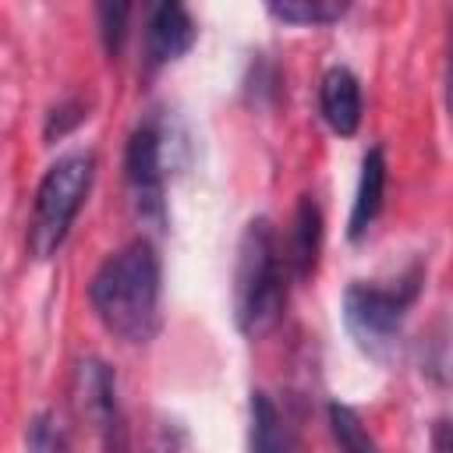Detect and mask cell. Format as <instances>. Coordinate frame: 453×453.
Listing matches in <instances>:
<instances>
[{
    "instance_id": "cell-15",
    "label": "cell",
    "mask_w": 453,
    "mask_h": 453,
    "mask_svg": "<svg viewBox=\"0 0 453 453\" xmlns=\"http://www.w3.org/2000/svg\"><path fill=\"white\" fill-rule=\"evenodd\" d=\"M127 14H131L127 4H99V7H96L99 35H103L106 53H117V50H120V42H124V35H127Z\"/></svg>"
},
{
    "instance_id": "cell-6",
    "label": "cell",
    "mask_w": 453,
    "mask_h": 453,
    "mask_svg": "<svg viewBox=\"0 0 453 453\" xmlns=\"http://www.w3.org/2000/svg\"><path fill=\"white\" fill-rule=\"evenodd\" d=\"M74 407L92 425L106 449H120L124 442V414L117 400V375L106 361L85 357L74 368Z\"/></svg>"
},
{
    "instance_id": "cell-16",
    "label": "cell",
    "mask_w": 453,
    "mask_h": 453,
    "mask_svg": "<svg viewBox=\"0 0 453 453\" xmlns=\"http://www.w3.org/2000/svg\"><path fill=\"white\" fill-rule=\"evenodd\" d=\"M432 453H453V418H439L428 432Z\"/></svg>"
},
{
    "instance_id": "cell-13",
    "label": "cell",
    "mask_w": 453,
    "mask_h": 453,
    "mask_svg": "<svg viewBox=\"0 0 453 453\" xmlns=\"http://www.w3.org/2000/svg\"><path fill=\"white\" fill-rule=\"evenodd\" d=\"M265 11L287 25H333L347 14L343 0H269Z\"/></svg>"
},
{
    "instance_id": "cell-14",
    "label": "cell",
    "mask_w": 453,
    "mask_h": 453,
    "mask_svg": "<svg viewBox=\"0 0 453 453\" xmlns=\"http://www.w3.org/2000/svg\"><path fill=\"white\" fill-rule=\"evenodd\" d=\"M25 453H71L67 428L60 425L57 414H50V411L32 414L28 432H25Z\"/></svg>"
},
{
    "instance_id": "cell-7",
    "label": "cell",
    "mask_w": 453,
    "mask_h": 453,
    "mask_svg": "<svg viewBox=\"0 0 453 453\" xmlns=\"http://www.w3.org/2000/svg\"><path fill=\"white\" fill-rule=\"evenodd\" d=\"M195 18L184 4L177 0H163L149 7V21H145V60L149 67H166L173 60H180L191 46H195Z\"/></svg>"
},
{
    "instance_id": "cell-10",
    "label": "cell",
    "mask_w": 453,
    "mask_h": 453,
    "mask_svg": "<svg viewBox=\"0 0 453 453\" xmlns=\"http://www.w3.org/2000/svg\"><path fill=\"white\" fill-rule=\"evenodd\" d=\"M382 198H386V152L379 145H372L361 159V173H357V191H354V205H350V219H347V237L361 241L379 212H382Z\"/></svg>"
},
{
    "instance_id": "cell-17",
    "label": "cell",
    "mask_w": 453,
    "mask_h": 453,
    "mask_svg": "<svg viewBox=\"0 0 453 453\" xmlns=\"http://www.w3.org/2000/svg\"><path fill=\"white\" fill-rule=\"evenodd\" d=\"M446 113L453 124V11H449V32H446Z\"/></svg>"
},
{
    "instance_id": "cell-1",
    "label": "cell",
    "mask_w": 453,
    "mask_h": 453,
    "mask_svg": "<svg viewBox=\"0 0 453 453\" xmlns=\"http://www.w3.org/2000/svg\"><path fill=\"white\" fill-rule=\"evenodd\" d=\"M163 265L149 237L110 251L88 280V304L103 329L124 343H149L159 333Z\"/></svg>"
},
{
    "instance_id": "cell-4",
    "label": "cell",
    "mask_w": 453,
    "mask_h": 453,
    "mask_svg": "<svg viewBox=\"0 0 453 453\" xmlns=\"http://www.w3.org/2000/svg\"><path fill=\"white\" fill-rule=\"evenodd\" d=\"M421 280H425V273H421V265H414L389 283L354 280L343 290V326L365 354L386 357L393 350L400 326H403L411 304L418 301Z\"/></svg>"
},
{
    "instance_id": "cell-9",
    "label": "cell",
    "mask_w": 453,
    "mask_h": 453,
    "mask_svg": "<svg viewBox=\"0 0 453 453\" xmlns=\"http://www.w3.org/2000/svg\"><path fill=\"white\" fill-rule=\"evenodd\" d=\"M248 453H301L297 428L265 389H251L248 400Z\"/></svg>"
},
{
    "instance_id": "cell-11",
    "label": "cell",
    "mask_w": 453,
    "mask_h": 453,
    "mask_svg": "<svg viewBox=\"0 0 453 453\" xmlns=\"http://www.w3.org/2000/svg\"><path fill=\"white\" fill-rule=\"evenodd\" d=\"M319 251H322V212H319L315 198L304 195V198L297 202L294 226H290V244H287L290 273H294L297 280H308V276L315 273Z\"/></svg>"
},
{
    "instance_id": "cell-12",
    "label": "cell",
    "mask_w": 453,
    "mask_h": 453,
    "mask_svg": "<svg viewBox=\"0 0 453 453\" xmlns=\"http://www.w3.org/2000/svg\"><path fill=\"white\" fill-rule=\"evenodd\" d=\"M329 435L336 442V453H379L375 435L347 403H329Z\"/></svg>"
},
{
    "instance_id": "cell-3",
    "label": "cell",
    "mask_w": 453,
    "mask_h": 453,
    "mask_svg": "<svg viewBox=\"0 0 453 453\" xmlns=\"http://www.w3.org/2000/svg\"><path fill=\"white\" fill-rule=\"evenodd\" d=\"M92 177H96L92 152H67L42 173L28 219V251L35 258H53L64 248L71 223L92 191Z\"/></svg>"
},
{
    "instance_id": "cell-2",
    "label": "cell",
    "mask_w": 453,
    "mask_h": 453,
    "mask_svg": "<svg viewBox=\"0 0 453 453\" xmlns=\"http://www.w3.org/2000/svg\"><path fill=\"white\" fill-rule=\"evenodd\" d=\"M290 262L265 216L248 219L234 265V322L244 336H265L287 308Z\"/></svg>"
},
{
    "instance_id": "cell-8",
    "label": "cell",
    "mask_w": 453,
    "mask_h": 453,
    "mask_svg": "<svg viewBox=\"0 0 453 453\" xmlns=\"http://www.w3.org/2000/svg\"><path fill=\"white\" fill-rule=\"evenodd\" d=\"M319 113L329 124L333 134L350 138L361 127L365 99H361V81L354 78L350 67H329L319 81Z\"/></svg>"
},
{
    "instance_id": "cell-5",
    "label": "cell",
    "mask_w": 453,
    "mask_h": 453,
    "mask_svg": "<svg viewBox=\"0 0 453 453\" xmlns=\"http://www.w3.org/2000/svg\"><path fill=\"white\" fill-rule=\"evenodd\" d=\"M124 180L142 219L152 226L166 223V170H163V134L156 124H138L124 149Z\"/></svg>"
}]
</instances>
